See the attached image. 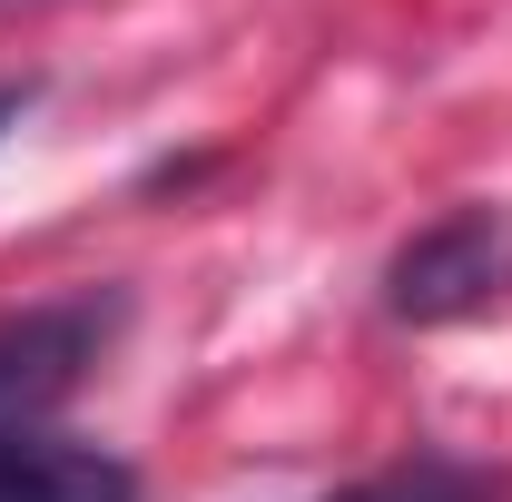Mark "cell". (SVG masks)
Instances as JSON below:
<instances>
[{
    "mask_svg": "<svg viewBox=\"0 0 512 502\" xmlns=\"http://www.w3.org/2000/svg\"><path fill=\"white\" fill-rule=\"evenodd\" d=\"M119 325H128V296H109V286H69V296L0 315V434L50 424L89 384V365L119 345Z\"/></svg>",
    "mask_w": 512,
    "mask_h": 502,
    "instance_id": "6da1fadb",
    "label": "cell"
},
{
    "mask_svg": "<svg viewBox=\"0 0 512 502\" xmlns=\"http://www.w3.org/2000/svg\"><path fill=\"white\" fill-rule=\"evenodd\" d=\"M512 296V227L493 207H444L384 256V315L404 325H463Z\"/></svg>",
    "mask_w": 512,
    "mask_h": 502,
    "instance_id": "7a4b0ae2",
    "label": "cell"
},
{
    "mask_svg": "<svg viewBox=\"0 0 512 502\" xmlns=\"http://www.w3.org/2000/svg\"><path fill=\"white\" fill-rule=\"evenodd\" d=\"M0 502H138V463L79 434H0Z\"/></svg>",
    "mask_w": 512,
    "mask_h": 502,
    "instance_id": "3957f363",
    "label": "cell"
},
{
    "mask_svg": "<svg viewBox=\"0 0 512 502\" xmlns=\"http://www.w3.org/2000/svg\"><path fill=\"white\" fill-rule=\"evenodd\" d=\"M325 502H503L473 463H453V453H414V463H394V473H365V483H345V493Z\"/></svg>",
    "mask_w": 512,
    "mask_h": 502,
    "instance_id": "277c9868",
    "label": "cell"
},
{
    "mask_svg": "<svg viewBox=\"0 0 512 502\" xmlns=\"http://www.w3.org/2000/svg\"><path fill=\"white\" fill-rule=\"evenodd\" d=\"M20 109H30V89H20V79H0V128L20 119Z\"/></svg>",
    "mask_w": 512,
    "mask_h": 502,
    "instance_id": "5b68a950",
    "label": "cell"
}]
</instances>
